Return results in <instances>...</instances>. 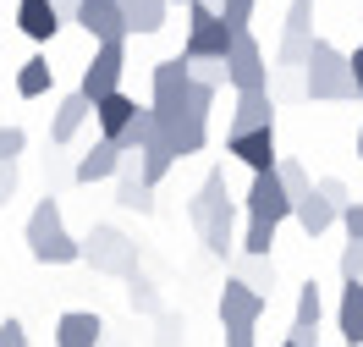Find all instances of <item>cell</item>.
I'll use <instances>...</instances> for the list:
<instances>
[{
    "mask_svg": "<svg viewBox=\"0 0 363 347\" xmlns=\"http://www.w3.org/2000/svg\"><path fill=\"white\" fill-rule=\"evenodd\" d=\"M28 254L39 259V265H77V259H83V243L67 231L55 193H45V199L33 204V215H28Z\"/></svg>",
    "mask_w": 363,
    "mask_h": 347,
    "instance_id": "obj_1",
    "label": "cell"
},
{
    "mask_svg": "<svg viewBox=\"0 0 363 347\" xmlns=\"http://www.w3.org/2000/svg\"><path fill=\"white\" fill-rule=\"evenodd\" d=\"M303 94L308 99H325V105H347L358 99V83H352V67L330 39H314L308 45V61H303Z\"/></svg>",
    "mask_w": 363,
    "mask_h": 347,
    "instance_id": "obj_2",
    "label": "cell"
},
{
    "mask_svg": "<svg viewBox=\"0 0 363 347\" xmlns=\"http://www.w3.org/2000/svg\"><path fill=\"white\" fill-rule=\"evenodd\" d=\"M231 39H237V33L226 28V17H220L209 0H193V6H187V45H182L187 61H226Z\"/></svg>",
    "mask_w": 363,
    "mask_h": 347,
    "instance_id": "obj_3",
    "label": "cell"
},
{
    "mask_svg": "<svg viewBox=\"0 0 363 347\" xmlns=\"http://www.w3.org/2000/svg\"><path fill=\"white\" fill-rule=\"evenodd\" d=\"M83 259H89L99 276H133L138 270V243L121 226L99 221V226H89V237H83Z\"/></svg>",
    "mask_w": 363,
    "mask_h": 347,
    "instance_id": "obj_4",
    "label": "cell"
},
{
    "mask_svg": "<svg viewBox=\"0 0 363 347\" xmlns=\"http://www.w3.org/2000/svg\"><path fill=\"white\" fill-rule=\"evenodd\" d=\"M226 77H231V89L237 94H253V89H270V55H264V45L253 39L248 28L231 39L226 50Z\"/></svg>",
    "mask_w": 363,
    "mask_h": 347,
    "instance_id": "obj_5",
    "label": "cell"
},
{
    "mask_svg": "<svg viewBox=\"0 0 363 347\" xmlns=\"http://www.w3.org/2000/svg\"><path fill=\"white\" fill-rule=\"evenodd\" d=\"M121 72H127V39H105V45H94V61L83 67L77 94H83V99H99V94L121 89Z\"/></svg>",
    "mask_w": 363,
    "mask_h": 347,
    "instance_id": "obj_6",
    "label": "cell"
},
{
    "mask_svg": "<svg viewBox=\"0 0 363 347\" xmlns=\"http://www.w3.org/2000/svg\"><path fill=\"white\" fill-rule=\"evenodd\" d=\"M308 45H314V0H292L286 6V28H281V45H275V61L281 67H303Z\"/></svg>",
    "mask_w": 363,
    "mask_h": 347,
    "instance_id": "obj_7",
    "label": "cell"
},
{
    "mask_svg": "<svg viewBox=\"0 0 363 347\" xmlns=\"http://www.w3.org/2000/svg\"><path fill=\"white\" fill-rule=\"evenodd\" d=\"M242 209H248L253 221H292V199H286V187H281V177L275 171H253V182H248V193H242Z\"/></svg>",
    "mask_w": 363,
    "mask_h": 347,
    "instance_id": "obj_8",
    "label": "cell"
},
{
    "mask_svg": "<svg viewBox=\"0 0 363 347\" xmlns=\"http://www.w3.org/2000/svg\"><path fill=\"white\" fill-rule=\"evenodd\" d=\"M72 23L89 33L94 45H105V39H133L127 33V17H121V0H77V17Z\"/></svg>",
    "mask_w": 363,
    "mask_h": 347,
    "instance_id": "obj_9",
    "label": "cell"
},
{
    "mask_svg": "<svg viewBox=\"0 0 363 347\" xmlns=\"http://www.w3.org/2000/svg\"><path fill=\"white\" fill-rule=\"evenodd\" d=\"M215 309H220V325H259V320H264V309H270V298L253 292L248 281L231 276L226 287H220V303H215Z\"/></svg>",
    "mask_w": 363,
    "mask_h": 347,
    "instance_id": "obj_10",
    "label": "cell"
},
{
    "mask_svg": "<svg viewBox=\"0 0 363 347\" xmlns=\"http://www.w3.org/2000/svg\"><path fill=\"white\" fill-rule=\"evenodd\" d=\"M193 83V72H187V55H171V61H155V116H177L182 111V94Z\"/></svg>",
    "mask_w": 363,
    "mask_h": 347,
    "instance_id": "obj_11",
    "label": "cell"
},
{
    "mask_svg": "<svg viewBox=\"0 0 363 347\" xmlns=\"http://www.w3.org/2000/svg\"><path fill=\"white\" fill-rule=\"evenodd\" d=\"M226 149L248 171H275V127H242V133H226Z\"/></svg>",
    "mask_w": 363,
    "mask_h": 347,
    "instance_id": "obj_12",
    "label": "cell"
},
{
    "mask_svg": "<svg viewBox=\"0 0 363 347\" xmlns=\"http://www.w3.org/2000/svg\"><path fill=\"white\" fill-rule=\"evenodd\" d=\"M116 165H121V149H116L105 133L77 155V165H72V182L77 187H94V182H116Z\"/></svg>",
    "mask_w": 363,
    "mask_h": 347,
    "instance_id": "obj_13",
    "label": "cell"
},
{
    "mask_svg": "<svg viewBox=\"0 0 363 347\" xmlns=\"http://www.w3.org/2000/svg\"><path fill=\"white\" fill-rule=\"evenodd\" d=\"M160 138L171 143L177 160H187V155H199L209 143V121H199V116H160Z\"/></svg>",
    "mask_w": 363,
    "mask_h": 347,
    "instance_id": "obj_14",
    "label": "cell"
},
{
    "mask_svg": "<svg viewBox=\"0 0 363 347\" xmlns=\"http://www.w3.org/2000/svg\"><path fill=\"white\" fill-rule=\"evenodd\" d=\"M199 237H204V248H209L215 259H231V248H237V204H231V199H220V204L204 215Z\"/></svg>",
    "mask_w": 363,
    "mask_h": 347,
    "instance_id": "obj_15",
    "label": "cell"
},
{
    "mask_svg": "<svg viewBox=\"0 0 363 347\" xmlns=\"http://www.w3.org/2000/svg\"><path fill=\"white\" fill-rule=\"evenodd\" d=\"M89 116H94V99H83L77 89L61 94V99H55V116H50V143H55V149H67V143L77 138V127H83Z\"/></svg>",
    "mask_w": 363,
    "mask_h": 347,
    "instance_id": "obj_16",
    "label": "cell"
},
{
    "mask_svg": "<svg viewBox=\"0 0 363 347\" xmlns=\"http://www.w3.org/2000/svg\"><path fill=\"white\" fill-rule=\"evenodd\" d=\"M105 342V320L89 309H67L55 320V347H99Z\"/></svg>",
    "mask_w": 363,
    "mask_h": 347,
    "instance_id": "obj_17",
    "label": "cell"
},
{
    "mask_svg": "<svg viewBox=\"0 0 363 347\" xmlns=\"http://www.w3.org/2000/svg\"><path fill=\"white\" fill-rule=\"evenodd\" d=\"M17 28H23L33 45H50V39L61 33V11H55V0H17Z\"/></svg>",
    "mask_w": 363,
    "mask_h": 347,
    "instance_id": "obj_18",
    "label": "cell"
},
{
    "mask_svg": "<svg viewBox=\"0 0 363 347\" xmlns=\"http://www.w3.org/2000/svg\"><path fill=\"white\" fill-rule=\"evenodd\" d=\"M336 331H341V347H363V281H341Z\"/></svg>",
    "mask_w": 363,
    "mask_h": 347,
    "instance_id": "obj_19",
    "label": "cell"
},
{
    "mask_svg": "<svg viewBox=\"0 0 363 347\" xmlns=\"http://www.w3.org/2000/svg\"><path fill=\"white\" fill-rule=\"evenodd\" d=\"M242 127H275V94L270 89L237 94V111H231V127H226V133H242Z\"/></svg>",
    "mask_w": 363,
    "mask_h": 347,
    "instance_id": "obj_20",
    "label": "cell"
},
{
    "mask_svg": "<svg viewBox=\"0 0 363 347\" xmlns=\"http://www.w3.org/2000/svg\"><path fill=\"white\" fill-rule=\"evenodd\" d=\"M292 221H297L303 231H308V237H325V231H330V226L341 221V204H330L325 193H308V199H297Z\"/></svg>",
    "mask_w": 363,
    "mask_h": 347,
    "instance_id": "obj_21",
    "label": "cell"
},
{
    "mask_svg": "<svg viewBox=\"0 0 363 347\" xmlns=\"http://www.w3.org/2000/svg\"><path fill=\"white\" fill-rule=\"evenodd\" d=\"M133 111H138V99H127L121 89H111V94H99V99H94V121H99V133H105V138H116V133L133 121Z\"/></svg>",
    "mask_w": 363,
    "mask_h": 347,
    "instance_id": "obj_22",
    "label": "cell"
},
{
    "mask_svg": "<svg viewBox=\"0 0 363 347\" xmlns=\"http://www.w3.org/2000/svg\"><path fill=\"white\" fill-rule=\"evenodd\" d=\"M121 17H127V33H160L171 17V0H121Z\"/></svg>",
    "mask_w": 363,
    "mask_h": 347,
    "instance_id": "obj_23",
    "label": "cell"
},
{
    "mask_svg": "<svg viewBox=\"0 0 363 347\" xmlns=\"http://www.w3.org/2000/svg\"><path fill=\"white\" fill-rule=\"evenodd\" d=\"M160 138V116H155V105H138L133 111V121H127V127H121V133H116V149H143V143H155Z\"/></svg>",
    "mask_w": 363,
    "mask_h": 347,
    "instance_id": "obj_24",
    "label": "cell"
},
{
    "mask_svg": "<svg viewBox=\"0 0 363 347\" xmlns=\"http://www.w3.org/2000/svg\"><path fill=\"white\" fill-rule=\"evenodd\" d=\"M231 276L248 281L253 292H264V298H270V292H275V259H270V254H237Z\"/></svg>",
    "mask_w": 363,
    "mask_h": 347,
    "instance_id": "obj_25",
    "label": "cell"
},
{
    "mask_svg": "<svg viewBox=\"0 0 363 347\" xmlns=\"http://www.w3.org/2000/svg\"><path fill=\"white\" fill-rule=\"evenodd\" d=\"M50 89H55V67H50L45 55H28L23 67H17V94L23 99H45Z\"/></svg>",
    "mask_w": 363,
    "mask_h": 347,
    "instance_id": "obj_26",
    "label": "cell"
},
{
    "mask_svg": "<svg viewBox=\"0 0 363 347\" xmlns=\"http://www.w3.org/2000/svg\"><path fill=\"white\" fill-rule=\"evenodd\" d=\"M220 199H231V193H226V171H209L204 182H199V193L187 199V221H193V226H204V215L220 204Z\"/></svg>",
    "mask_w": 363,
    "mask_h": 347,
    "instance_id": "obj_27",
    "label": "cell"
},
{
    "mask_svg": "<svg viewBox=\"0 0 363 347\" xmlns=\"http://www.w3.org/2000/svg\"><path fill=\"white\" fill-rule=\"evenodd\" d=\"M121 281H127V303H133V314H149V320H155L160 309H165V303H160V287L143 276V265H138L133 276H121Z\"/></svg>",
    "mask_w": 363,
    "mask_h": 347,
    "instance_id": "obj_28",
    "label": "cell"
},
{
    "mask_svg": "<svg viewBox=\"0 0 363 347\" xmlns=\"http://www.w3.org/2000/svg\"><path fill=\"white\" fill-rule=\"evenodd\" d=\"M116 204L138 209V215H155V187L143 182V177H116Z\"/></svg>",
    "mask_w": 363,
    "mask_h": 347,
    "instance_id": "obj_29",
    "label": "cell"
},
{
    "mask_svg": "<svg viewBox=\"0 0 363 347\" xmlns=\"http://www.w3.org/2000/svg\"><path fill=\"white\" fill-rule=\"evenodd\" d=\"M319 320H325V298H319V281H303V287H297L292 325H303V331H319Z\"/></svg>",
    "mask_w": 363,
    "mask_h": 347,
    "instance_id": "obj_30",
    "label": "cell"
},
{
    "mask_svg": "<svg viewBox=\"0 0 363 347\" xmlns=\"http://www.w3.org/2000/svg\"><path fill=\"white\" fill-rule=\"evenodd\" d=\"M275 177H281V187H286V199H292V204L314 193V177H308V171H303L292 155H281V160H275Z\"/></svg>",
    "mask_w": 363,
    "mask_h": 347,
    "instance_id": "obj_31",
    "label": "cell"
},
{
    "mask_svg": "<svg viewBox=\"0 0 363 347\" xmlns=\"http://www.w3.org/2000/svg\"><path fill=\"white\" fill-rule=\"evenodd\" d=\"M171 165H177V155H171V143H165V138L143 143V182H149V187L165 182V171H171Z\"/></svg>",
    "mask_w": 363,
    "mask_h": 347,
    "instance_id": "obj_32",
    "label": "cell"
},
{
    "mask_svg": "<svg viewBox=\"0 0 363 347\" xmlns=\"http://www.w3.org/2000/svg\"><path fill=\"white\" fill-rule=\"evenodd\" d=\"M275 221H253L248 215V226H242V237H237V248H242V254H270L275 248Z\"/></svg>",
    "mask_w": 363,
    "mask_h": 347,
    "instance_id": "obj_33",
    "label": "cell"
},
{
    "mask_svg": "<svg viewBox=\"0 0 363 347\" xmlns=\"http://www.w3.org/2000/svg\"><path fill=\"white\" fill-rule=\"evenodd\" d=\"M253 6H259V0H220L215 11L226 17V28H231V33H242V28L253 23Z\"/></svg>",
    "mask_w": 363,
    "mask_h": 347,
    "instance_id": "obj_34",
    "label": "cell"
},
{
    "mask_svg": "<svg viewBox=\"0 0 363 347\" xmlns=\"http://www.w3.org/2000/svg\"><path fill=\"white\" fill-rule=\"evenodd\" d=\"M336 265H341V281H363V237H347Z\"/></svg>",
    "mask_w": 363,
    "mask_h": 347,
    "instance_id": "obj_35",
    "label": "cell"
},
{
    "mask_svg": "<svg viewBox=\"0 0 363 347\" xmlns=\"http://www.w3.org/2000/svg\"><path fill=\"white\" fill-rule=\"evenodd\" d=\"M187 72L199 77V83H209V89H226V61H187Z\"/></svg>",
    "mask_w": 363,
    "mask_h": 347,
    "instance_id": "obj_36",
    "label": "cell"
},
{
    "mask_svg": "<svg viewBox=\"0 0 363 347\" xmlns=\"http://www.w3.org/2000/svg\"><path fill=\"white\" fill-rule=\"evenodd\" d=\"M155 320H160V336H155V342H160V347H177L182 331H187V325H182V314H165V309H160Z\"/></svg>",
    "mask_w": 363,
    "mask_h": 347,
    "instance_id": "obj_37",
    "label": "cell"
},
{
    "mask_svg": "<svg viewBox=\"0 0 363 347\" xmlns=\"http://www.w3.org/2000/svg\"><path fill=\"white\" fill-rule=\"evenodd\" d=\"M28 149V133L23 127H0V160H17Z\"/></svg>",
    "mask_w": 363,
    "mask_h": 347,
    "instance_id": "obj_38",
    "label": "cell"
},
{
    "mask_svg": "<svg viewBox=\"0 0 363 347\" xmlns=\"http://www.w3.org/2000/svg\"><path fill=\"white\" fill-rule=\"evenodd\" d=\"M341 231H347V237H363V199H347V204H341Z\"/></svg>",
    "mask_w": 363,
    "mask_h": 347,
    "instance_id": "obj_39",
    "label": "cell"
},
{
    "mask_svg": "<svg viewBox=\"0 0 363 347\" xmlns=\"http://www.w3.org/2000/svg\"><path fill=\"white\" fill-rule=\"evenodd\" d=\"M0 347H28V325L6 314V320H0Z\"/></svg>",
    "mask_w": 363,
    "mask_h": 347,
    "instance_id": "obj_40",
    "label": "cell"
},
{
    "mask_svg": "<svg viewBox=\"0 0 363 347\" xmlns=\"http://www.w3.org/2000/svg\"><path fill=\"white\" fill-rule=\"evenodd\" d=\"M17 199V160H0V204Z\"/></svg>",
    "mask_w": 363,
    "mask_h": 347,
    "instance_id": "obj_41",
    "label": "cell"
},
{
    "mask_svg": "<svg viewBox=\"0 0 363 347\" xmlns=\"http://www.w3.org/2000/svg\"><path fill=\"white\" fill-rule=\"evenodd\" d=\"M314 193H325L330 204H347V182H341V177H319V182H314Z\"/></svg>",
    "mask_w": 363,
    "mask_h": 347,
    "instance_id": "obj_42",
    "label": "cell"
},
{
    "mask_svg": "<svg viewBox=\"0 0 363 347\" xmlns=\"http://www.w3.org/2000/svg\"><path fill=\"white\" fill-rule=\"evenodd\" d=\"M259 325H226V347H259Z\"/></svg>",
    "mask_w": 363,
    "mask_h": 347,
    "instance_id": "obj_43",
    "label": "cell"
},
{
    "mask_svg": "<svg viewBox=\"0 0 363 347\" xmlns=\"http://www.w3.org/2000/svg\"><path fill=\"white\" fill-rule=\"evenodd\" d=\"M347 67H352V83H358V99H363V45L347 55Z\"/></svg>",
    "mask_w": 363,
    "mask_h": 347,
    "instance_id": "obj_44",
    "label": "cell"
},
{
    "mask_svg": "<svg viewBox=\"0 0 363 347\" xmlns=\"http://www.w3.org/2000/svg\"><path fill=\"white\" fill-rule=\"evenodd\" d=\"M55 11H61V23H72L77 17V0H55Z\"/></svg>",
    "mask_w": 363,
    "mask_h": 347,
    "instance_id": "obj_45",
    "label": "cell"
},
{
    "mask_svg": "<svg viewBox=\"0 0 363 347\" xmlns=\"http://www.w3.org/2000/svg\"><path fill=\"white\" fill-rule=\"evenodd\" d=\"M358 160H363V121H358Z\"/></svg>",
    "mask_w": 363,
    "mask_h": 347,
    "instance_id": "obj_46",
    "label": "cell"
},
{
    "mask_svg": "<svg viewBox=\"0 0 363 347\" xmlns=\"http://www.w3.org/2000/svg\"><path fill=\"white\" fill-rule=\"evenodd\" d=\"M171 6H182V11H187V6H193V0H171Z\"/></svg>",
    "mask_w": 363,
    "mask_h": 347,
    "instance_id": "obj_47",
    "label": "cell"
},
{
    "mask_svg": "<svg viewBox=\"0 0 363 347\" xmlns=\"http://www.w3.org/2000/svg\"><path fill=\"white\" fill-rule=\"evenodd\" d=\"M281 347H297V342H292V336H286V342H281Z\"/></svg>",
    "mask_w": 363,
    "mask_h": 347,
    "instance_id": "obj_48",
    "label": "cell"
},
{
    "mask_svg": "<svg viewBox=\"0 0 363 347\" xmlns=\"http://www.w3.org/2000/svg\"><path fill=\"white\" fill-rule=\"evenodd\" d=\"M209 6H220V0H209Z\"/></svg>",
    "mask_w": 363,
    "mask_h": 347,
    "instance_id": "obj_49",
    "label": "cell"
}]
</instances>
